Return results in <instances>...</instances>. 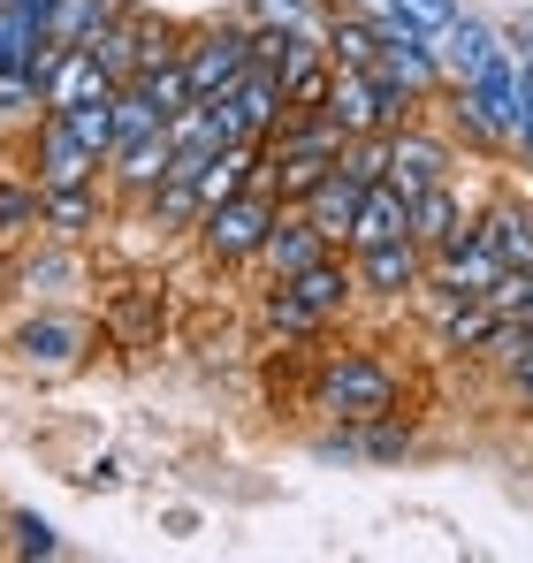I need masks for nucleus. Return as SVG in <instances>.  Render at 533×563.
I'll list each match as a JSON object with an SVG mask.
<instances>
[{
	"instance_id": "nucleus-1",
	"label": "nucleus",
	"mask_w": 533,
	"mask_h": 563,
	"mask_svg": "<svg viewBox=\"0 0 533 563\" xmlns=\"http://www.w3.org/2000/svg\"><path fill=\"white\" fill-rule=\"evenodd\" d=\"M351 267L336 260V252H320L313 267H297V275L274 282V297H266V328L274 335H320L344 305H351Z\"/></svg>"
},
{
	"instance_id": "nucleus-2",
	"label": "nucleus",
	"mask_w": 533,
	"mask_h": 563,
	"mask_svg": "<svg viewBox=\"0 0 533 563\" xmlns=\"http://www.w3.org/2000/svg\"><path fill=\"white\" fill-rule=\"evenodd\" d=\"M396 396H404V380H396L389 358H373V351H344V358L320 366V411L344 419V427H373V419H389Z\"/></svg>"
},
{
	"instance_id": "nucleus-3",
	"label": "nucleus",
	"mask_w": 533,
	"mask_h": 563,
	"mask_svg": "<svg viewBox=\"0 0 533 563\" xmlns=\"http://www.w3.org/2000/svg\"><path fill=\"white\" fill-rule=\"evenodd\" d=\"M320 114L344 130V137H381V130H396V122H412L420 114V99L396 92V85H381L373 69H344L336 62V77H328V99H320Z\"/></svg>"
},
{
	"instance_id": "nucleus-4",
	"label": "nucleus",
	"mask_w": 533,
	"mask_h": 563,
	"mask_svg": "<svg viewBox=\"0 0 533 563\" xmlns=\"http://www.w3.org/2000/svg\"><path fill=\"white\" fill-rule=\"evenodd\" d=\"M266 221H274V190L266 184H244L237 198H221V206H206L191 229H198V252L214 260V267H244L252 252H260Z\"/></svg>"
},
{
	"instance_id": "nucleus-5",
	"label": "nucleus",
	"mask_w": 533,
	"mask_h": 563,
	"mask_svg": "<svg viewBox=\"0 0 533 563\" xmlns=\"http://www.w3.org/2000/svg\"><path fill=\"white\" fill-rule=\"evenodd\" d=\"M176 62H183L191 99H221L252 69V31H244V23H198V31L176 38Z\"/></svg>"
},
{
	"instance_id": "nucleus-6",
	"label": "nucleus",
	"mask_w": 533,
	"mask_h": 563,
	"mask_svg": "<svg viewBox=\"0 0 533 563\" xmlns=\"http://www.w3.org/2000/svg\"><path fill=\"white\" fill-rule=\"evenodd\" d=\"M351 282L366 289V297H420V282H427V252H420L412 236H381V244H358Z\"/></svg>"
},
{
	"instance_id": "nucleus-7",
	"label": "nucleus",
	"mask_w": 533,
	"mask_h": 563,
	"mask_svg": "<svg viewBox=\"0 0 533 563\" xmlns=\"http://www.w3.org/2000/svg\"><path fill=\"white\" fill-rule=\"evenodd\" d=\"M449 168H457L449 137H435V130H420V122H396V130H389V168H381V184H396L404 198H412V190L443 184Z\"/></svg>"
},
{
	"instance_id": "nucleus-8",
	"label": "nucleus",
	"mask_w": 533,
	"mask_h": 563,
	"mask_svg": "<svg viewBox=\"0 0 533 563\" xmlns=\"http://www.w3.org/2000/svg\"><path fill=\"white\" fill-rule=\"evenodd\" d=\"M457 92H472V107H480V114H488V122H496V130L511 137V130H519V114H526V85H519V46L503 38V46H496V54H488V62H480V69H472V77H465Z\"/></svg>"
},
{
	"instance_id": "nucleus-9",
	"label": "nucleus",
	"mask_w": 533,
	"mask_h": 563,
	"mask_svg": "<svg viewBox=\"0 0 533 563\" xmlns=\"http://www.w3.org/2000/svg\"><path fill=\"white\" fill-rule=\"evenodd\" d=\"M472 236L496 252V267H503V275H533V206L496 198V206L472 221Z\"/></svg>"
},
{
	"instance_id": "nucleus-10",
	"label": "nucleus",
	"mask_w": 533,
	"mask_h": 563,
	"mask_svg": "<svg viewBox=\"0 0 533 563\" xmlns=\"http://www.w3.org/2000/svg\"><path fill=\"white\" fill-rule=\"evenodd\" d=\"M320 252H336V244H328L305 213L274 206V221H266V236H260V252H252V260H260V267H274V275H297V267H313Z\"/></svg>"
},
{
	"instance_id": "nucleus-11",
	"label": "nucleus",
	"mask_w": 533,
	"mask_h": 563,
	"mask_svg": "<svg viewBox=\"0 0 533 563\" xmlns=\"http://www.w3.org/2000/svg\"><path fill=\"white\" fill-rule=\"evenodd\" d=\"M358 198H366V184L358 176H344V168H328L320 184L297 198V213L328 236V244H351V221H358Z\"/></svg>"
},
{
	"instance_id": "nucleus-12",
	"label": "nucleus",
	"mask_w": 533,
	"mask_h": 563,
	"mask_svg": "<svg viewBox=\"0 0 533 563\" xmlns=\"http://www.w3.org/2000/svg\"><path fill=\"white\" fill-rule=\"evenodd\" d=\"M91 176H99V161L77 145V130H69L62 114H46V122H39V190L91 184Z\"/></svg>"
},
{
	"instance_id": "nucleus-13",
	"label": "nucleus",
	"mask_w": 533,
	"mask_h": 563,
	"mask_svg": "<svg viewBox=\"0 0 533 563\" xmlns=\"http://www.w3.org/2000/svg\"><path fill=\"white\" fill-rule=\"evenodd\" d=\"M472 213H465V198L449 190V176L443 184H427V190H412V206H404V236L420 244V252H435L443 236H457Z\"/></svg>"
},
{
	"instance_id": "nucleus-14",
	"label": "nucleus",
	"mask_w": 533,
	"mask_h": 563,
	"mask_svg": "<svg viewBox=\"0 0 533 563\" xmlns=\"http://www.w3.org/2000/svg\"><path fill=\"white\" fill-rule=\"evenodd\" d=\"M168 161H176V145H168V122L161 130H145V137H130V145H115L107 153V168H115V184L130 190V198H145V190L168 176Z\"/></svg>"
},
{
	"instance_id": "nucleus-15",
	"label": "nucleus",
	"mask_w": 533,
	"mask_h": 563,
	"mask_svg": "<svg viewBox=\"0 0 533 563\" xmlns=\"http://www.w3.org/2000/svg\"><path fill=\"white\" fill-rule=\"evenodd\" d=\"M496 46H503V31H496V23H480V15L465 8V15L449 23L443 38H435V62H443L449 85H465V77H472V69H480V62H488Z\"/></svg>"
},
{
	"instance_id": "nucleus-16",
	"label": "nucleus",
	"mask_w": 533,
	"mask_h": 563,
	"mask_svg": "<svg viewBox=\"0 0 533 563\" xmlns=\"http://www.w3.org/2000/svg\"><path fill=\"white\" fill-rule=\"evenodd\" d=\"M320 54L344 62V69H373V54H381V23H373L366 8H336V15H320Z\"/></svg>"
},
{
	"instance_id": "nucleus-17",
	"label": "nucleus",
	"mask_w": 533,
	"mask_h": 563,
	"mask_svg": "<svg viewBox=\"0 0 533 563\" xmlns=\"http://www.w3.org/2000/svg\"><path fill=\"white\" fill-rule=\"evenodd\" d=\"M221 99H229V114H237V137H244V145H260L266 130L282 122V85H274L266 69H244Z\"/></svg>"
},
{
	"instance_id": "nucleus-18",
	"label": "nucleus",
	"mask_w": 533,
	"mask_h": 563,
	"mask_svg": "<svg viewBox=\"0 0 533 563\" xmlns=\"http://www.w3.org/2000/svg\"><path fill=\"white\" fill-rule=\"evenodd\" d=\"M366 15H373V23H396V31H412V38L435 46L449 23L465 15V0H366Z\"/></svg>"
},
{
	"instance_id": "nucleus-19",
	"label": "nucleus",
	"mask_w": 533,
	"mask_h": 563,
	"mask_svg": "<svg viewBox=\"0 0 533 563\" xmlns=\"http://www.w3.org/2000/svg\"><path fill=\"white\" fill-rule=\"evenodd\" d=\"M404 190L396 184H366V198H358V221H351V252L358 244H381V236H404Z\"/></svg>"
},
{
	"instance_id": "nucleus-20",
	"label": "nucleus",
	"mask_w": 533,
	"mask_h": 563,
	"mask_svg": "<svg viewBox=\"0 0 533 563\" xmlns=\"http://www.w3.org/2000/svg\"><path fill=\"white\" fill-rule=\"evenodd\" d=\"M15 351H23L31 366H77L85 328H77V320H31V328L15 335Z\"/></svg>"
},
{
	"instance_id": "nucleus-21",
	"label": "nucleus",
	"mask_w": 533,
	"mask_h": 563,
	"mask_svg": "<svg viewBox=\"0 0 533 563\" xmlns=\"http://www.w3.org/2000/svg\"><path fill=\"white\" fill-rule=\"evenodd\" d=\"M54 114L77 130V145L107 168V153H115V92H91V99H77V107H54Z\"/></svg>"
},
{
	"instance_id": "nucleus-22",
	"label": "nucleus",
	"mask_w": 533,
	"mask_h": 563,
	"mask_svg": "<svg viewBox=\"0 0 533 563\" xmlns=\"http://www.w3.org/2000/svg\"><path fill=\"white\" fill-rule=\"evenodd\" d=\"M115 15V0H54L46 8V38L54 46H91V31Z\"/></svg>"
},
{
	"instance_id": "nucleus-23",
	"label": "nucleus",
	"mask_w": 533,
	"mask_h": 563,
	"mask_svg": "<svg viewBox=\"0 0 533 563\" xmlns=\"http://www.w3.org/2000/svg\"><path fill=\"white\" fill-rule=\"evenodd\" d=\"M39 213H46V229L85 236L91 221H99V198H91V184H62V190H39Z\"/></svg>"
},
{
	"instance_id": "nucleus-24",
	"label": "nucleus",
	"mask_w": 533,
	"mask_h": 563,
	"mask_svg": "<svg viewBox=\"0 0 533 563\" xmlns=\"http://www.w3.org/2000/svg\"><path fill=\"white\" fill-rule=\"evenodd\" d=\"M252 23H274V31H313V38H320V23H313V8H305V0H252Z\"/></svg>"
},
{
	"instance_id": "nucleus-25",
	"label": "nucleus",
	"mask_w": 533,
	"mask_h": 563,
	"mask_svg": "<svg viewBox=\"0 0 533 563\" xmlns=\"http://www.w3.org/2000/svg\"><path fill=\"white\" fill-rule=\"evenodd\" d=\"M23 221H39V190L0 184V229H23Z\"/></svg>"
},
{
	"instance_id": "nucleus-26",
	"label": "nucleus",
	"mask_w": 533,
	"mask_h": 563,
	"mask_svg": "<svg viewBox=\"0 0 533 563\" xmlns=\"http://www.w3.org/2000/svg\"><path fill=\"white\" fill-rule=\"evenodd\" d=\"M15 549H23V556H54L62 541H54V526H46V518H15Z\"/></svg>"
},
{
	"instance_id": "nucleus-27",
	"label": "nucleus",
	"mask_w": 533,
	"mask_h": 563,
	"mask_svg": "<svg viewBox=\"0 0 533 563\" xmlns=\"http://www.w3.org/2000/svg\"><path fill=\"white\" fill-rule=\"evenodd\" d=\"M503 366H511V388H519V396L533 404V320H526V335H519V351H511Z\"/></svg>"
},
{
	"instance_id": "nucleus-28",
	"label": "nucleus",
	"mask_w": 533,
	"mask_h": 563,
	"mask_svg": "<svg viewBox=\"0 0 533 563\" xmlns=\"http://www.w3.org/2000/svg\"><path fill=\"white\" fill-rule=\"evenodd\" d=\"M526 54H533V23H526Z\"/></svg>"
},
{
	"instance_id": "nucleus-29",
	"label": "nucleus",
	"mask_w": 533,
	"mask_h": 563,
	"mask_svg": "<svg viewBox=\"0 0 533 563\" xmlns=\"http://www.w3.org/2000/svg\"><path fill=\"white\" fill-rule=\"evenodd\" d=\"M526 320H533V297H526Z\"/></svg>"
}]
</instances>
